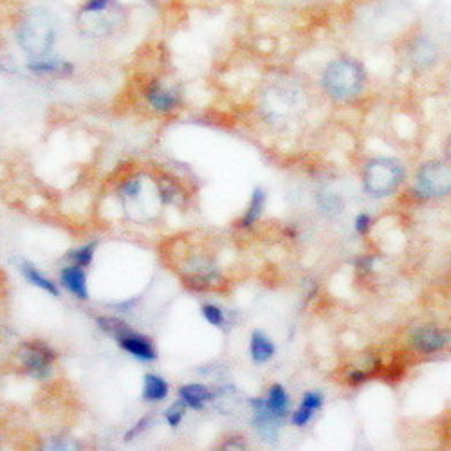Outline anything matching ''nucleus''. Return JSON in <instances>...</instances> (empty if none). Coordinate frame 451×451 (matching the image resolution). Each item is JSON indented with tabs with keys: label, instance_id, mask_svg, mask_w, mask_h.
Masks as SVG:
<instances>
[{
	"label": "nucleus",
	"instance_id": "nucleus-9",
	"mask_svg": "<svg viewBox=\"0 0 451 451\" xmlns=\"http://www.w3.org/2000/svg\"><path fill=\"white\" fill-rule=\"evenodd\" d=\"M62 282L67 287L74 296L78 298H87V280H85L83 271L80 269V266H73L64 269L62 273Z\"/></svg>",
	"mask_w": 451,
	"mask_h": 451
},
{
	"label": "nucleus",
	"instance_id": "nucleus-4",
	"mask_svg": "<svg viewBox=\"0 0 451 451\" xmlns=\"http://www.w3.org/2000/svg\"><path fill=\"white\" fill-rule=\"evenodd\" d=\"M20 40L25 51H29V53H45L53 42V25L49 24L47 16L31 15V18L22 28Z\"/></svg>",
	"mask_w": 451,
	"mask_h": 451
},
{
	"label": "nucleus",
	"instance_id": "nucleus-12",
	"mask_svg": "<svg viewBox=\"0 0 451 451\" xmlns=\"http://www.w3.org/2000/svg\"><path fill=\"white\" fill-rule=\"evenodd\" d=\"M145 399L148 401H163L168 395V385L159 375H146L145 377Z\"/></svg>",
	"mask_w": 451,
	"mask_h": 451
},
{
	"label": "nucleus",
	"instance_id": "nucleus-7",
	"mask_svg": "<svg viewBox=\"0 0 451 451\" xmlns=\"http://www.w3.org/2000/svg\"><path fill=\"white\" fill-rule=\"evenodd\" d=\"M447 336L437 329H423L414 336L415 346L423 352H435L440 351L447 343Z\"/></svg>",
	"mask_w": 451,
	"mask_h": 451
},
{
	"label": "nucleus",
	"instance_id": "nucleus-11",
	"mask_svg": "<svg viewBox=\"0 0 451 451\" xmlns=\"http://www.w3.org/2000/svg\"><path fill=\"white\" fill-rule=\"evenodd\" d=\"M274 345L269 341L266 334L262 332H253L251 338V358L257 363H266L273 358Z\"/></svg>",
	"mask_w": 451,
	"mask_h": 451
},
{
	"label": "nucleus",
	"instance_id": "nucleus-19",
	"mask_svg": "<svg viewBox=\"0 0 451 451\" xmlns=\"http://www.w3.org/2000/svg\"><path fill=\"white\" fill-rule=\"evenodd\" d=\"M184 408H186L184 401H181V403L172 404V406L166 410L165 417H166V421H168L170 426H179V423L182 421V415H184Z\"/></svg>",
	"mask_w": 451,
	"mask_h": 451
},
{
	"label": "nucleus",
	"instance_id": "nucleus-18",
	"mask_svg": "<svg viewBox=\"0 0 451 451\" xmlns=\"http://www.w3.org/2000/svg\"><path fill=\"white\" fill-rule=\"evenodd\" d=\"M202 316H204V318L215 327H218L224 323V315H222V310L218 309L217 305H211V303H206V305H202Z\"/></svg>",
	"mask_w": 451,
	"mask_h": 451
},
{
	"label": "nucleus",
	"instance_id": "nucleus-1",
	"mask_svg": "<svg viewBox=\"0 0 451 451\" xmlns=\"http://www.w3.org/2000/svg\"><path fill=\"white\" fill-rule=\"evenodd\" d=\"M365 73L361 65L352 60H338L327 67L323 87L336 100H348L361 90Z\"/></svg>",
	"mask_w": 451,
	"mask_h": 451
},
{
	"label": "nucleus",
	"instance_id": "nucleus-24",
	"mask_svg": "<svg viewBox=\"0 0 451 451\" xmlns=\"http://www.w3.org/2000/svg\"><path fill=\"white\" fill-rule=\"evenodd\" d=\"M365 377H367V375L361 374V372H354V374L351 375V379L354 383H361V381H365Z\"/></svg>",
	"mask_w": 451,
	"mask_h": 451
},
{
	"label": "nucleus",
	"instance_id": "nucleus-5",
	"mask_svg": "<svg viewBox=\"0 0 451 451\" xmlns=\"http://www.w3.org/2000/svg\"><path fill=\"white\" fill-rule=\"evenodd\" d=\"M119 339L121 346L125 348L129 354L136 356L139 359H145V361H152L156 359V351H153L152 343L145 338V336H139L136 332H125Z\"/></svg>",
	"mask_w": 451,
	"mask_h": 451
},
{
	"label": "nucleus",
	"instance_id": "nucleus-13",
	"mask_svg": "<svg viewBox=\"0 0 451 451\" xmlns=\"http://www.w3.org/2000/svg\"><path fill=\"white\" fill-rule=\"evenodd\" d=\"M267 406L273 411L274 415L283 417L287 414V408H289V399H287L286 390H283L280 385H274L269 392V399H267Z\"/></svg>",
	"mask_w": 451,
	"mask_h": 451
},
{
	"label": "nucleus",
	"instance_id": "nucleus-16",
	"mask_svg": "<svg viewBox=\"0 0 451 451\" xmlns=\"http://www.w3.org/2000/svg\"><path fill=\"white\" fill-rule=\"evenodd\" d=\"M148 100H150V103H152V105L159 110H168V109H172L173 105H175V100H173L172 94L166 93V90H163V89H158V87L150 90Z\"/></svg>",
	"mask_w": 451,
	"mask_h": 451
},
{
	"label": "nucleus",
	"instance_id": "nucleus-15",
	"mask_svg": "<svg viewBox=\"0 0 451 451\" xmlns=\"http://www.w3.org/2000/svg\"><path fill=\"white\" fill-rule=\"evenodd\" d=\"M264 202H266V194H264L262 189L257 188L253 192V197H251V202H250V210H247L246 217H244V226H250L253 224L254 221H257L260 215H262V210H264Z\"/></svg>",
	"mask_w": 451,
	"mask_h": 451
},
{
	"label": "nucleus",
	"instance_id": "nucleus-20",
	"mask_svg": "<svg viewBox=\"0 0 451 451\" xmlns=\"http://www.w3.org/2000/svg\"><path fill=\"white\" fill-rule=\"evenodd\" d=\"M93 253H94V246H85L81 250L74 251L71 254V258L74 260V266H89L90 260H93Z\"/></svg>",
	"mask_w": 451,
	"mask_h": 451
},
{
	"label": "nucleus",
	"instance_id": "nucleus-6",
	"mask_svg": "<svg viewBox=\"0 0 451 451\" xmlns=\"http://www.w3.org/2000/svg\"><path fill=\"white\" fill-rule=\"evenodd\" d=\"M254 424L264 437H276L279 433V415H274L267 406V401H253Z\"/></svg>",
	"mask_w": 451,
	"mask_h": 451
},
{
	"label": "nucleus",
	"instance_id": "nucleus-2",
	"mask_svg": "<svg viewBox=\"0 0 451 451\" xmlns=\"http://www.w3.org/2000/svg\"><path fill=\"white\" fill-rule=\"evenodd\" d=\"M403 181V168L392 159H374L367 165L363 173L365 189L374 197H383L394 192Z\"/></svg>",
	"mask_w": 451,
	"mask_h": 451
},
{
	"label": "nucleus",
	"instance_id": "nucleus-23",
	"mask_svg": "<svg viewBox=\"0 0 451 451\" xmlns=\"http://www.w3.org/2000/svg\"><path fill=\"white\" fill-rule=\"evenodd\" d=\"M368 228H370V217L367 213H361L358 218H356V231L358 233H367Z\"/></svg>",
	"mask_w": 451,
	"mask_h": 451
},
{
	"label": "nucleus",
	"instance_id": "nucleus-25",
	"mask_svg": "<svg viewBox=\"0 0 451 451\" xmlns=\"http://www.w3.org/2000/svg\"><path fill=\"white\" fill-rule=\"evenodd\" d=\"M450 158H451V141H450Z\"/></svg>",
	"mask_w": 451,
	"mask_h": 451
},
{
	"label": "nucleus",
	"instance_id": "nucleus-21",
	"mask_svg": "<svg viewBox=\"0 0 451 451\" xmlns=\"http://www.w3.org/2000/svg\"><path fill=\"white\" fill-rule=\"evenodd\" d=\"M29 69L37 71V73H54V71H60L62 64H58V62H33V64H29Z\"/></svg>",
	"mask_w": 451,
	"mask_h": 451
},
{
	"label": "nucleus",
	"instance_id": "nucleus-10",
	"mask_svg": "<svg viewBox=\"0 0 451 451\" xmlns=\"http://www.w3.org/2000/svg\"><path fill=\"white\" fill-rule=\"evenodd\" d=\"M181 399L184 401L186 406L201 410L208 399H211L210 390L202 385H186L181 388Z\"/></svg>",
	"mask_w": 451,
	"mask_h": 451
},
{
	"label": "nucleus",
	"instance_id": "nucleus-8",
	"mask_svg": "<svg viewBox=\"0 0 451 451\" xmlns=\"http://www.w3.org/2000/svg\"><path fill=\"white\" fill-rule=\"evenodd\" d=\"M322 403H323V395L318 394V392H309V394H305L302 406L294 411L293 423L296 424V426H305V424L312 419L315 411L322 406Z\"/></svg>",
	"mask_w": 451,
	"mask_h": 451
},
{
	"label": "nucleus",
	"instance_id": "nucleus-17",
	"mask_svg": "<svg viewBox=\"0 0 451 451\" xmlns=\"http://www.w3.org/2000/svg\"><path fill=\"white\" fill-rule=\"evenodd\" d=\"M25 365H28V368L31 370V374L37 375V377H44V375H47L49 372L47 359H45L42 354H38V352H31L28 361H25Z\"/></svg>",
	"mask_w": 451,
	"mask_h": 451
},
{
	"label": "nucleus",
	"instance_id": "nucleus-14",
	"mask_svg": "<svg viewBox=\"0 0 451 451\" xmlns=\"http://www.w3.org/2000/svg\"><path fill=\"white\" fill-rule=\"evenodd\" d=\"M22 273H24V276L29 280V282L33 283V286L40 287V289L47 291V293L54 294V296H57V294H58L57 286H54V283L51 282V280L45 279L44 274L38 273V271L35 269V267H33L31 264H22Z\"/></svg>",
	"mask_w": 451,
	"mask_h": 451
},
{
	"label": "nucleus",
	"instance_id": "nucleus-3",
	"mask_svg": "<svg viewBox=\"0 0 451 451\" xmlns=\"http://www.w3.org/2000/svg\"><path fill=\"white\" fill-rule=\"evenodd\" d=\"M417 192L424 197H443L451 192V168L443 163H428L417 175Z\"/></svg>",
	"mask_w": 451,
	"mask_h": 451
},
{
	"label": "nucleus",
	"instance_id": "nucleus-22",
	"mask_svg": "<svg viewBox=\"0 0 451 451\" xmlns=\"http://www.w3.org/2000/svg\"><path fill=\"white\" fill-rule=\"evenodd\" d=\"M112 4V0H87V4L83 6L85 13H98L107 9Z\"/></svg>",
	"mask_w": 451,
	"mask_h": 451
}]
</instances>
